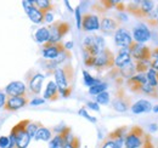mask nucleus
<instances>
[{"label": "nucleus", "instance_id": "obj_16", "mask_svg": "<svg viewBox=\"0 0 158 148\" xmlns=\"http://www.w3.org/2000/svg\"><path fill=\"white\" fill-rule=\"evenodd\" d=\"M119 24H120V22L117 18L103 17L102 21L100 22V29L103 34H112L114 31L118 29Z\"/></svg>", "mask_w": 158, "mask_h": 148}, {"label": "nucleus", "instance_id": "obj_4", "mask_svg": "<svg viewBox=\"0 0 158 148\" xmlns=\"http://www.w3.org/2000/svg\"><path fill=\"white\" fill-rule=\"evenodd\" d=\"M114 55L110 49H103L100 51V54L95 58V64L94 67L99 71L102 72L105 69H112L114 67Z\"/></svg>", "mask_w": 158, "mask_h": 148}, {"label": "nucleus", "instance_id": "obj_22", "mask_svg": "<svg viewBox=\"0 0 158 148\" xmlns=\"http://www.w3.org/2000/svg\"><path fill=\"white\" fill-rule=\"evenodd\" d=\"M34 38H35V40L38 43H40V44H46L49 41V39H50V31H49V28L48 27H41V28H39L35 32Z\"/></svg>", "mask_w": 158, "mask_h": 148}, {"label": "nucleus", "instance_id": "obj_32", "mask_svg": "<svg viewBox=\"0 0 158 148\" xmlns=\"http://www.w3.org/2000/svg\"><path fill=\"white\" fill-rule=\"evenodd\" d=\"M157 72L152 68L148 69V72L146 74V79H147V83L151 85V86H155V88H158V80H157Z\"/></svg>", "mask_w": 158, "mask_h": 148}, {"label": "nucleus", "instance_id": "obj_25", "mask_svg": "<svg viewBox=\"0 0 158 148\" xmlns=\"http://www.w3.org/2000/svg\"><path fill=\"white\" fill-rule=\"evenodd\" d=\"M31 140L32 138L29 137V135L27 134V131L22 132L21 135H19L16 137V148H27L28 145H29V142H31Z\"/></svg>", "mask_w": 158, "mask_h": 148}, {"label": "nucleus", "instance_id": "obj_37", "mask_svg": "<svg viewBox=\"0 0 158 148\" xmlns=\"http://www.w3.org/2000/svg\"><path fill=\"white\" fill-rule=\"evenodd\" d=\"M78 113H79V115H81V117H84L85 119H88V120H90L91 123H96V121H98V119H96L95 117H91V115H90V114H89V113L86 112V109H85V108H80V109H79Z\"/></svg>", "mask_w": 158, "mask_h": 148}, {"label": "nucleus", "instance_id": "obj_23", "mask_svg": "<svg viewBox=\"0 0 158 148\" xmlns=\"http://www.w3.org/2000/svg\"><path fill=\"white\" fill-rule=\"evenodd\" d=\"M51 130L45 128V126H40L39 130L37 131V135L34 137L35 141H50L51 140Z\"/></svg>", "mask_w": 158, "mask_h": 148}, {"label": "nucleus", "instance_id": "obj_27", "mask_svg": "<svg viewBox=\"0 0 158 148\" xmlns=\"http://www.w3.org/2000/svg\"><path fill=\"white\" fill-rule=\"evenodd\" d=\"M150 68H151V60H146V61H136V62H135V72H138L139 74L148 72Z\"/></svg>", "mask_w": 158, "mask_h": 148}, {"label": "nucleus", "instance_id": "obj_9", "mask_svg": "<svg viewBox=\"0 0 158 148\" xmlns=\"http://www.w3.org/2000/svg\"><path fill=\"white\" fill-rule=\"evenodd\" d=\"M83 54L84 57H96L100 54V47L98 46L96 41H95V37L94 35H90V37H86L83 41Z\"/></svg>", "mask_w": 158, "mask_h": 148}, {"label": "nucleus", "instance_id": "obj_8", "mask_svg": "<svg viewBox=\"0 0 158 148\" xmlns=\"http://www.w3.org/2000/svg\"><path fill=\"white\" fill-rule=\"evenodd\" d=\"M114 43L119 47H129L133 44V35L130 32L123 27L118 28L114 33Z\"/></svg>", "mask_w": 158, "mask_h": 148}, {"label": "nucleus", "instance_id": "obj_49", "mask_svg": "<svg viewBox=\"0 0 158 148\" xmlns=\"http://www.w3.org/2000/svg\"><path fill=\"white\" fill-rule=\"evenodd\" d=\"M156 26H158V19H157V22H156Z\"/></svg>", "mask_w": 158, "mask_h": 148}, {"label": "nucleus", "instance_id": "obj_6", "mask_svg": "<svg viewBox=\"0 0 158 148\" xmlns=\"http://www.w3.org/2000/svg\"><path fill=\"white\" fill-rule=\"evenodd\" d=\"M112 107L114 111L119 112V113L127 112L128 109L131 108V97L125 93L124 89L119 88L117 90V92L113 97V101H112Z\"/></svg>", "mask_w": 158, "mask_h": 148}, {"label": "nucleus", "instance_id": "obj_5", "mask_svg": "<svg viewBox=\"0 0 158 148\" xmlns=\"http://www.w3.org/2000/svg\"><path fill=\"white\" fill-rule=\"evenodd\" d=\"M49 31H50V39L48 43L57 44V43H61V39L69 32V24L63 21H57L52 23V26H50Z\"/></svg>", "mask_w": 158, "mask_h": 148}, {"label": "nucleus", "instance_id": "obj_43", "mask_svg": "<svg viewBox=\"0 0 158 148\" xmlns=\"http://www.w3.org/2000/svg\"><path fill=\"white\" fill-rule=\"evenodd\" d=\"M6 103V93L4 91H0V108L4 107Z\"/></svg>", "mask_w": 158, "mask_h": 148}, {"label": "nucleus", "instance_id": "obj_15", "mask_svg": "<svg viewBox=\"0 0 158 148\" xmlns=\"http://www.w3.org/2000/svg\"><path fill=\"white\" fill-rule=\"evenodd\" d=\"M44 78H45L44 74L41 73H34L32 75H28V88H29L31 92L35 93V95L40 93Z\"/></svg>", "mask_w": 158, "mask_h": 148}, {"label": "nucleus", "instance_id": "obj_3", "mask_svg": "<svg viewBox=\"0 0 158 148\" xmlns=\"http://www.w3.org/2000/svg\"><path fill=\"white\" fill-rule=\"evenodd\" d=\"M125 136H127V128L125 126L118 128L111 134H108V136L103 140L101 148H123Z\"/></svg>", "mask_w": 158, "mask_h": 148}, {"label": "nucleus", "instance_id": "obj_50", "mask_svg": "<svg viewBox=\"0 0 158 148\" xmlns=\"http://www.w3.org/2000/svg\"><path fill=\"white\" fill-rule=\"evenodd\" d=\"M156 75H157V80H158V72H157V74H156Z\"/></svg>", "mask_w": 158, "mask_h": 148}, {"label": "nucleus", "instance_id": "obj_19", "mask_svg": "<svg viewBox=\"0 0 158 148\" xmlns=\"http://www.w3.org/2000/svg\"><path fill=\"white\" fill-rule=\"evenodd\" d=\"M60 97L59 92V88L56 85L55 81H49L48 85H46V89H45V92H44V100L45 101H57Z\"/></svg>", "mask_w": 158, "mask_h": 148}, {"label": "nucleus", "instance_id": "obj_42", "mask_svg": "<svg viewBox=\"0 0 158 148\" xmlns=\"http://www.w3.org/2000/svg\"><path fill=\"white\" fill-rule=\"evenodd\" d=\"M43 103H45V100H44V98H33V100L31 101V105H32V106H40V105H43Z\"/></svg>", "mask_w": 158, "mask_h": 148}, {"label": "nucleus", "instance_id": "obj_24", "mask_svg": "<svg viewBox=\"0 0 158 148\" xmlns=\"http://www.w3.org/2000/svg\"><path fill=\"white\" fill-rule=\"evenodd\" d=\"M29 121H31V120L26 119V120H22V121H20L19 124H16V125H15V126L11 129V132H10V135H12V136L17 137V136H19V135H21L22 132L27 131V125L29 124Z\"/></svg>", "mask_w": 158, "mask_h": 148}, {"label": "nucleus", "instance_id": "obj_14", "mask_svg": "<svg viewBox=\"0 0 158 148\" xmlns=\"http://www.w3.org/2000/svg\"><path fill=\"white\" fill-rule=\"evenodd\" d=\"M133 38L135 43L143 44L151 39V32L145 24H138L133 31Z\"/></svg>", "mask_w": 158, "mask_h": 148}, {"label": "nucleus", "instance_id": "obj_30", "mask_svg": "<svg viewBox=\"0 0 158 148\" xmlns=\"http://www.w3.org/2000/svg\"><path fill=\"white\" fill-rule=\"evenodd\" d=\"M63 143H64V140H63V136L59 134L56 135L55 137H52L49 142V148H63Z\"/></svg>", "mask_w": 158, "mask_h": 148}, {"label": "nucleus", "instance_id": "obj_17", "mask_svg": "<svg viewBox=\"0 0 158 148\" xmlns=\"http://www.w3.org/2000/svg\"><path fill=\"white\" fill-rule=\"evenodd\" d=\"M5 93L9 95V97L26 96V85L22 81H12L5 88Z\"/></svg>", "mask_w": 158, "mask_h": 148}, {"label": "nucleus", "instance_id": "obj_20", "mask_svg": "<svg viewBox=\"0 0 158 148\" xmlns=\"http://www.w3.org/2000/svg\"><path fill=\"white\" fill-rule=\"evenodd\" d=\"M131 112L134 114H141V113H148L152 111V105L146 101V100H140L138 102H135L134 105H131Z\"/></svg>", "mask_w": 158, "mask_h": 148}, {"label": "nucleus", "instance_id": "obj_11", "mask_svg": "<svg viewBox=\"0 0 158 148\" xmlns=\"http://www.w3.org/2000/svg\"><path fill=\"white\" fill-rule=\"evenodd\" d=\"M28 103V97L27 96H15V97H9L6 100V103L4 106V109L6 112H15L17 109L23 108Z\"/></svg>", "mask_w": 158, "mask_h": 148}, {"label": "nucleus", "instance_id": "obj_33", "mask_svg": "<svg viewBox=\"0 0 158 148\" xmlns=\"http://www.w3.org/2000/svg\"><path fill=\"white\" fill-rule=\"evenodd\" d=\"M41 126L40 123H35V121H29V124L27 125V134L29 135L31 138H34L37 135V131L39 130V128Z\"/></svg>", "mask_w": 158, "mask_h": 148}, {"label": "nucleus", "instance_id": "obj_26", "mask_svg": "<svg viewBox=\"0 0 158 148\" xmlns=\"http://www.w3.org/2000/svg\"><path fill=\"white\" fill-rule=\"evenodd\" d=\"M34 5L41 10L43 12H50L52 9H54V5L51 4V1L49 0H34Z\"/></svg>", "mask_w": 158, "mask_h": 148}, {"label": "nucleus", "instance_id": "obj_2", "mask_svg": "<svg viewBox=\"0 0 158 148\" xmlns=\"http://www.w3.org/2000/svg\"><path fill=\"white\" fill-rule=\"evenodd\" d=\"M147 135L148 134H146L142 130V128L135 125L127 132V136L124 140V146L125 148H142L146 142Z\"/></svg>", "mask_w": 158, "mask_h": 148}, {"label": "nucleus", "instance_id": "obj_1", "mask_svg": "<svg viewBox=\"0 0 158 148\" xmlns=\"http://www.w3.org/2000/svg\"><path fill=\"white\" fill-rule=\"evenodd\" d=\"M55 83L59 88V92L62 90L73 89V79H74V68L72 64H64L63 67H59L54 72Z\"/></svg>", "mask_w": 158, "mask_h": 148}, {"label": "nucleus", "instance_id": "obj_31", "mask_svg": "<svg viewBox=\"0 0 158 148\" xmlns=\"http://www.w3.org/2000/svg\"><path fill=\"white\" fill-rule=\"evenodd\" d=\"M107 88H108V85L106 84V83H100V84H96V85H94V86H91V88H89V93L90 95H99L101 92H105L106 90H107Z\"/></svg>", "mask_w": 158, "mask_h": 148}, {"label": "nucleus", "instance_id": "obj_29", "mask_svg": "<svg viewBox=\"0 0 158 148\" xmlns=\"http://www.w3.org/2000/svg\"><path fill=\"white\" fill-rule=\"evenodd\" d=\"M83 78H84V84L86 86H89V88H91V86H94V85L101 83L99 79L91 76V74L89 73V72H86V71H83Z\"/></svg>", "mask_w": 158, "mask_h": 148}, {"label": "nucleus", "instance_id": "obj_38", "mask_svg": "<svg viewBox=\"0 0 158 148\" xmlns=\"http://www.w3.org/2000/svg\"><path fill=\"white\" fill-rule=\"evenodd\" d=\"M81 18H83V16H81L80 6H78L76 9V19H77V27H78V29H81Z\"/></svg>", "mask_w": 158, "mask_h": 148}, {"label": "nucleus", "instance_id": "obj_28", "mask_svg": "<svg viewBox=\"0 0 158 148\" xmlns=\"http://www.w3.org/2000/svg\"><path fill=\"white\" fill-rule=\"evenodd\" d=\"M141 92L152 97V98H157L158 97V88H155V86H151L148 83L143 84L142 89H141Z\"/></svg>", "mask_w": 158, "mask_h": 148}, {"label": "nucleus", "instance_id": "obj_40", "mask_svg": "<svg viewBox=\"0 0 158 148\" xmlns=\"http://www.w3.org/2000/svg\"><path fill=\"white\" fill-rule=\"evenodd\" d=\"M86 107H88V108H90V109H93V111H96V112L100 111V106L96 103V102H93V101L86 102Z\"/></svg>", "mask_w": 158, "mask_h": 148}, {"label": "nucleus", "instance_id": "obj_7", "mask_svg": "<svg viewBox=\"0 0 158 148\" xmlns=\"http://www.w3.org/2000/svg\"><path fill=\"white\" fill-rule=\"evenodd\" d=\"M130 50V55L131 58H134L135 61H146V60H151L152 56V50L142 44H138L135 41H133V44L129 46Z\"/></svg>", "mask_w": 158, "mask_h": 148}, {"label": "nucleus", "instance_id": "obj_44", "mask_svg": "<svg viewBox=\"0 0 158 148\" xmlns=\"http://www.w3.org/2000/svg\"><path fill=\"white\" fill-rule=\"evenodd\" d=\"M52 19H54V16H52L51 11H50V12H46V14H45V17H44V22H46V23H50V22H52Z\"/></svg>", "mask_w": 158, "mask_h": 148}, {"label": "nucleus", "instance_id": "obj_21", "mask_svg": "<svg viewBox=\"0 0 158 148\" xmlns=\"http://www.w3.org/2000/svg\"><path fill=\"white\" fill-rule=\"evenodd\" d=\"M29 19L33 23H43L44 22V17H45V12H43L41 10H39L37 6L31 7L28 11H26Z\"/></svg>", "mask_w": 158, "mask_h": 148}, {"label": "nucleus", "instance_id": "obj_46", "mask_svg": "<svg viewBox=\"0 0 158 148\" xmlns=\"http://www.w3.org/2000/svg\"><path fill=\"white\" fill-rule=\"evenodd\" d=\"M157 129H158V126L156 124H151V125H150V130H151V131H156Z\"/></svg>", "mask_w": 158, "mask_h": 148}, {"label": "nucleus", "instance_id": "obj_13", "mask_svg": "<svg viewBox=\"0 0 158 148\" xmlns=\"http://www.w3.org/2000/svg\"><path fill=\"white\" fill-rule=\"evenodd\" d=\"M147 83V79H146V75L145 74H136L134 76H131L130 79L127 80V85L128 88L130 89V91L134 93H140L141 92V89L143 86V84Z\"/></svg>", "mask_w": 158, "mask_h": 148}, {"label": "nucleus", "instance_id": "obj_48", "mask_svg": "<svg viewBox=\"0 0 158 148\" xmlns=\"http://www.w3.org/2000/svg\"><path fill=\"white\" fill-rule=\"evenodd\" d=\"M152 109L155 113H158V106H155V107H152Z\"/></svg>", "mask_w": 158, "mask_h": 148}, {"label": "nucleus", "instance_id": "obj_45", "mask_svg": "<svg viewBox=\"0 0 158 148\" xmlns=\"http://www.w3.org/2000/svg\"><path fill=\"white\" fill-rule=\"evenodd\" d=\"M64 45V49L67 50V51H69L72 47H73V41H67L66 44H63Z\"/></svg>", "mask_w": 158, "mask_h": 148}, {"label": "nucleus", "instance_id": "obj_47", "mask_svg": "<svg viewBox=\"0 0 158 148\" xmlns=\"http://www.w3.org/2000/svg\"><path fill=\"white\" fill-rule=\"evenodd\" d=\"M64 5H66V6H67V9H68V10H69V11H73V9H72V7H71V6H69V1H64Z\"/></svg>", "mask_w": 158, "mask_h": 148}, {"label": "nucleus", "instance_id": "obj_36", "mask_svg": "<svg viewBox=\"0 0 158 148\" xmlns=\"http://www.w3.org/2000/svg\"><path fill=\"white\" fill-rule=\"evenodd\" d=\"M151 68L158 72V47L152 50V56H151Z\"/></svg>", "mask_w": 158, "mask_h": 148}, {"label": "nucleus", "instance_id": "obj_10", "mask_svg": "<svg viewBox=\"0 0 158 148\" xmlns=\"http://www.w3.org/2000/svg\"><path fill=\"white\" fill-rule=\"evenodd\" d=\"M64 45L62 43H57V44H44V49H43V57L46 60H55L57 56L63 52Z\"/></svg>", "mask_w": 158, "mask_h": 148}, {"label": "nucleus", "instance_id": "obj_41", "mask_svg": "<svg viewBox=\"0 0 158 148\" xmlns=\"http://www.w3.org/2000/svg\"><path fill=\"white\" fill-rule=\"evenodd\" d=\"M101 4L105 5L106 9H111V7H114L116 5H118V1H102Z\"/></svg>", "mask_w": 158, "mask_h": 148}, {"label": "nucleus", "instance_id": "obj_35", "mask_svg": "<svg viewBox=\"0 0 158 148\" xmlns=\"http://www.w3.org/2000/svg\"><path fill=\"white\" fill-rule=\"evenodd\" d=\"M96 103L98 105H105V106L108 105L110 103V93L107 92V91L99 93L96 96Z\"/></svg>", "mask_w": 158, "mask_h": 148}, {"label": "nucleus", "instance_id": "obj_18", "mask_svg": "<svg viewBox=\"0 0 158 148\" xmlns=\"http://www.w3.org/2000/svg\"><path fill=\"white\" fill-rule=\"evenodd\" d=\"M131 62V55H130V50L129 47H123L120 49L118 52V55L114 58V68H122L125 64Z\"/></svg>", "mask_w": 158, "mask_h": 148}, {"label": "nucleus", "instance_id": "obj_39", "mask_svg": "<svg viewBox=\"0 0 158 148\" xmlns=\"http://www.w3.org/2000/svg\"><path fill=\"white\" fill-rule=\"evenodd\" d=\"M10 146V138L7 136H1L0 137V148H9Z\"/></svg>", "mask_w": 158, "mask_h": 148}, {"label": "nucleus", "instance_id": "obj_12", "mask_svg": "<svg viewBox=\"0 0 158 148\" xmlns=\"http://www.w3.org/2000/svg\"><path fill=\"white\" fill-rule=\"evenodd\" d=\"M81 29L84 32H94L100 29V19L94 14H85L81 18Z\"/></svg>", "mask_w": 158, "mask_h": 148}, {"label": "nucleus", "instance_id": "obj_34", "mask_svg": "<svg viewBox=\"0 0 158 148\" xmlns=\"http://www.w3.org/2000/svg\"><path fill=\"white\" fill-rule=\"evenodd\" d=\"M146 22L150 23L151 26H156V22L158 19V6H155V9L148 14V16L146 17Z\"/></svg>", "mask_w": 158, "mask_h": 148}]
</instances>
